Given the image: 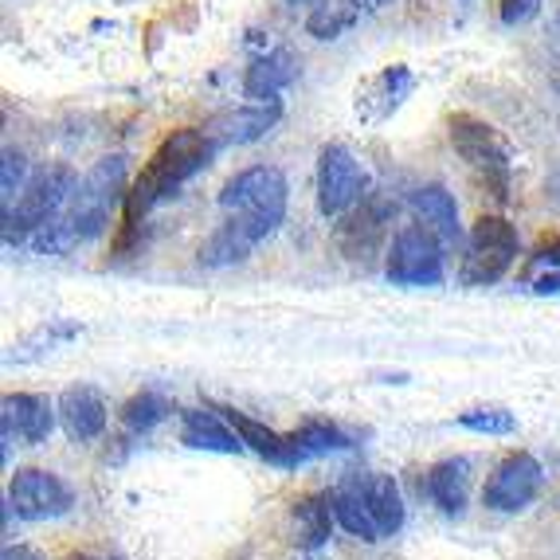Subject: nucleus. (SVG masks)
Instances as JSON below:
<instances>
[{
    "label": "nucleus",
    "instance_id": "10",
    "mask_svg": "<svg viewBox=\"0 0 560 560\" xmlns=\"http://www.w3.org/2000/svg\"><path fill=\"white\" fill-rule=\"evenodd\" d=\"M541 463L525 455V451H517V455H505L494 467V475H490V482L482 490V502L490 510H498V514H517V510H525L533 498L541 494Z\"/></svg>",
    "mask_w": 560,
    "mask_h": 560
},
{
    "label": "nucleus",
    "instance_id": "34",
    "mask_svg": "<svg viewBox=\"0 0 560 560\" xmlns=\"http://www.w3.org/2000/svg\"><path fill=\"white\" fill-rule=\"evenodd\" d=\"M290 4H306V0H290Z\"/></svg>",
    "mask_w": 560,
    "mask_h": 560
},
{
    "label": "nucleus",
    "instance_id": "2",
    "mask_svg": "<svg viewBox=\"0 0 560 560\" xmlns=\"http://www.w3.org/2000/svg\"><path fill=\"white\" fill-rule=\"evenodd\" d=\"M215 153H220V145H215L208 130H173L161 141L158 150H153V158L145 161V168L138 173L133 188L126 192L118 252L133 240V232H138V224L145 220V212L158 208L161 200L177 197V188L197 177L200 168L212 165Z\"/></svg>",
    "mask_w": 560,
    "mask_h": 560
},
{
    "label": "nucleus",
    "instance_id": "19",
    "mask_svg": "<svg viewBox=\"0 0 560 560\" xmlns=\"http://www.w3.org/2000/svg\"><path fill=\"white\" fill-rule=\"evenodd\" d=\"M4 428H12L24 443H47L51 428H56V404L47 396L36 393H12L4 396V416H0Z\"/></svg>",
    "mask_w": 560,
    "mask_h": 560
},
{
    "label": "nucleus",
    "instance_id": "13",
    "mask_svg": "<svg viewBox=\"0 0 560 560\" xmlns=\"http://www.w3.org/2000/svg\"><path fill=\"white\" fill-rule=\"evenodd\" d=\"M282 118L279 103H247L235 106V110L215 114L205 130L212 133V141L224 150V145H247V141H259L262 133H271Z\"/></svg>",
    "mask_w": 560,
    "mask_h": 560
},
{
    "label": "nucleus",
    "instance_id": "18",
    "mask_svg": "<svg viewBox=\"0 0 560 560\" xmlns=\"http://www.w3.org/2000/svg\"><path fill=\"white\" fill-rule=\"evenodd\" d=\"M220 416H224L228 423H232L235 431H240L243 447H252L259 458H267V463H275V467H302V455L299 447H294V440L290 435H279V431L262 428L259 420H252V416H243V411L235 408H215Z\"/></svg>",
    "mask_w": 560,
    "mask_h": 560
},
{
    "label": "nucleus",
    "instance_id": "21",
    "mask_svg": "<svg viewBox=\"0 0 560 560\" xmlns=\"http://www.w3.org/2000/svg\"><path fill=\"white\" fill-rule=\"evenodd\" d=\"M467 486H470L467 458H443V463H435V467L423 475V494L451 517L463 514V505H467Z\"/></svg>",
    "mask_w": 560,
    "mask_h": 560
},
{
    "label": "nucleus",
    "instance_id": "30",
    "mask_svg": "<svg viewBox=\"0 0 560 560\" xmlns=\"http://www.w3.org/2000/svg\"><path fill=\"white\" fill-rule=\"evenodd\" d=\"M28 161H24V153L16 150H4V173H0V208H12L16 205V197L24 192V185H28Z\"/></svg>",
    "mask_w": 560,
    "mask_h": 560
},
{
    "label": "nucleus",
    "instance_id": "22",
    "mask_svg": "<svg viewBox=\"0 0 560 560\" xmlns=\"http://www.w3.org/2000/svg\"><path fill=\"white\" fill-rule=\"evenodd\" d=\"M384 0H318L314 12L306 16V32L314 39H337L349 28H357L369 12L381 9Z\"/></svg>",
    "mask_w": 560,
    "mask_h": 560
},
{
    "label": "nucleus",
    "instance_id": "6",
    "mask_svg": "<svg viewBox=\"0 0 560 560\" xmlns=\"http://www.w3.org/2000/svg\"><path fill=\"white\" fill-rule=\"evenodd\" d=\"M517 259V228L505 215H478L470 228L467 259H463V282L467 287H490L502 279Z\"/></svg>",
    "mask_w": 560,
    "mask_h": 560
},
{
    "label": "nucleus",
    "instance_id": "9",
    "mask_svg": "<svg viewBox=\"0 0 560 560\" xmlns=\"http://www.w3.org/2000/svg\"><path fill=\"white\" fill-rule=\"evenodd\" d=\"M364 197V168L346 145H322L318 153V208L322 215H346Z\"/></svg>",
    "mask_w": 560,
    "mask_h": 560
},
{
    "label": "nucleus",
    "instance_id": "26",
    "mask_svg": "<svg viewBox=\"0 0 560 560\" xmlns=\"http://www.w3.org/2000/svg\"><path fill=\"white\" fill-rule=\"evenodd\" d=\"M334 494V517L341 522V529H349L353 537H361V541H384L381 525L373 522V514H369V505L361 502V498L349 490V486L337 482V490H329Z\"/></svg>",
    "mask_w": 560,
    "mask_h": 560
},
{
    "label": "nucleus",
    "instance_id": "1",
    "mask_svg": "<svg viewBox=\"0 0 560 560\" xmlns=\"http://www.w3.org/2000/svg\"><path fill=\"white\" fill-rule=\"evenodd\" d=\"M126 153H110V158L94 161V168L71 188L63 212L44 224L32 235V252L36 255H67L83 247V243L98 240L110 228L114 208L126 205Z\"/></svg>",
    "mask_w": 560,
    "mask_h": 560
},
{
    "label": "nucleus",
    "instance_id": "32",
    "mask_svg": "<svg viewBox=\"0 0 560 560\" xmlns=\"http://www.w3.org/2000/svg\"><path fill=\"white\" fill-rule=\"evenodd\" d=\"M533 259H537V262H552V267H560V235H545V240L537 243V252H533Z\"/></svg>",
    "mask_w": 560,
    "mask_h": 560
},
{
    "label": "nucleus",
    "instance_id": "7",
    "mask_svg": "<svg viewBox=\"0 0 560 560\" xmlns=\"http://www.w3.org/2000/svg\"><path fill=\"white\" fill-rule=\"evenodd\" d=\"M388 279L396 287H440L443 282V252L440 235L428 224H408L396 232L388 252Z\"/></svg>",
    "mask_w": 560,
    "mask_h": 560
},
{
    "label": "nucleus",
    "instance_id": "5",
    "mask_svg": "<svg viewBox=\"0 0 560 560\" xmlns=\"http://www.w3.org/2000/svg\"><path fill=\"white\" fill-rule=\"evenodd\" d=\"M287 200H290V185L287 173L275 165H255L235 173L232 180L220 192V208L224 212H240V215H255L267 228H279L287 220Z\"/></svg>",
    "mask_w": 560,
    "mask_h": 560
},
{
    "label": "nucleus",
    "instance_id": "12",
    "mask_svg": "<svg viewBox=\"0 0 560 560\" xmlns=\"http://www.w3.org/2000/svg\"><path fill=\"white\" fill-rule=\"evenodd\" d=\"M271 232L275 228H267L255 215L228 212L224 224L215 228L212 240L200 247V267H232V262H243Z\"/></svg>",
    "mask_w": 560,
    "mask_h": 560
},
{
    "label": "nucleus",
    "instance_id": "28",
    "mask_svg": "<svg viewBox=\"0 0 560 560\" xmlns=\"http://www.w3.org/2000/svg\"><path fill=\"white\" fill-rule=\"evenodd\" d=\"M168 416H173V400L161 393H138L121 408V423L130 431H138V435H145V431H153L158 423H165Z\"/></svg>",
    "mask_w": 560,
    "mask_h": 560
},
{
    "label": "nucleus",
    "instance_id": "4",
    "mask_svg": "<svg viewBox=\"0 0 560 560\" xmlns=\"http://www.w3.org/2000/svg\"><path fill=\"white\" fill-rule=\"evenodd\" d=\"M447 130H451V145H455L458 158L467 161V168L475 173L478 185L494 200L510 197L505 192L510 188V150H505L502 133L490 121L475 118V114H451Z\"/></svg>",
    "mask_w": 560,
    "mask_h": 560
},
{
    "label": "nucleus",
    "instance_id": "35",
    "mask_svg": "<svg viewBox=\"0 0 560 560\" xmlns=\"http://www.w3.org/2000/svg\"><path fill=\"white\" fill-rule=\"evenodd\" d=\"M83 560H91V557H83Z\"/></svg>",
    "mask_w": 560,
    "mask_h": 560
},
{
    "label": "nucleus",
    "instance_id": "11",
    "mask_svg": "<svg viewBox=\"0 0 560 560\" xmlns=\"http://www.w3.org/2000/svg\"><path fill=\"white\" fill-rule=\"evenodd\" d=\"M388 220H393V208L384 205L381 197H361L341 215V224H337V247H341V255L353 262H369L384 247Z\"/></svg>",
    "mask_w": 560,
    "mask_h": 560
},
{
    "label": "nucleus",
    "instance_id": "24",
    "mask_svg": "<svg viewBox=\"0 0 560 560\" xmlns=\"http://www.w3.org/2000/svg\"><path fill=\"white\" fill-rule=\"evenodd\" d=\"M290 517H294V541L302 545V549H322L329 537V522H334V494H306L294 502V510H290Z\"/></svg>",
    "mask_w": 560,
    "mask_h": 560
},
{
    "label": "nucleus",
    "instance_id": "23",
    "mask_svg": "<svg viewBox=\"0 0 560 560\" xmlns=\"http://www.w3.org/2000/svg\"><path fill=\"white\" fill-rule=\"evenodd\" d=\"M411 208H416V215H420L423 224H428L431 232L440 235V240L455 243L458 235H463V228H458L455 192H447L443 185H423V188H416V192H411Z\"/></svg>",
    "mask_w": 560,
    "mask_h": 560
},
{
    "label": "nucleus",
    "instance_id": "17",
    "mask_svg": "<svg viewBox=\"0 0 560 560\" xmlns=\"http://www.w3.org/2000/svg\"><path fill=\"white\" fill-rule=\"evenodd\" d=\"M180 440H185V447L215 451V455H240L243 451L240 431H235L215 408L180 411Z\"/></svg>",
    "mask_w": 560,
    "mask_h": 560
},
{
    "label": "nucleus",
    "instance_id": "14",
    "mask_svg": "<svg viewBox=\"0 0 560 560\" xmlns=\"http://www.w3.org/2000/svg\"><path fill=\"white\" fill-rule=\"evenodd\" d=\"M341 486H349L364 505H369V514L373 522L381 525L384 537H396L404 529V498L396 490V482L388 475H373V470H349L341 478Z\"/></svg>",
    "mask_w": 560,
    "mask_h": 560
},
{
    "label": "nucleus",
    "instance_id": "31",
    "mask_svg": "<svg viewBox=\"0 0 560 560\" xmlns=\"http://www.w3.org/2000/svg\"><path fill=\"white\" fill-rule=\"evenodd\" d=\"M537 12V0H502V20L505 24H517V20L533 16Z\"/></svg>",
    "mask_w": 560,
    "mask_h": 560
},
{
    "label": "nucleus",
    "instance_id": "27",
    "mask_svg": "<svg viewBox=\"0 0 560 560\" xmlns=\"http://www.w3.org/2000/svg\"><path fill=\"white\" fill-rule=\"evenodd\" d=\"M71 337H79V326L75 322H47V326H39L32 337H24L16 349L9 353V361H20V364H28V361H39L44 353H56L63 341H71Z\"/></svg>",
    "mask_w": 560,
    "mask_h": 560
},
{
    "label": "nucleus",
    "instance_id": "16",
    "mask_svg": "<svg viewBox=\"0 0 560 560\" xmlns=\"http://www.w3.org/2000/svg\"><path fill=\"white\" fill-rule=\"evenodd\" d=\"M59 420L75 443L98 440L106 431V400L94 384H71L59 396Z\"/></svg>",
    "mask_w": 560,
    "mask_h": 560
},
{
    "label": "nucleus",
    "instance_id": "3",
    "mask_svg": "<svg viewBox=\"0 0 560 560\" xmlns=\"http://www.w3.org/2000/svg\"><path fill=\"white\" fill-rule=\"evenodd\" d=\"M75 168L56 161V165H44L39 173H32V180L24 185V192L16 197V205L4 208V243L20 247V243H32V235L44 224H51L59 212H63L71 188H75Z\"/></svg>",
    "mask_w": 560,
    "mask_h": 560
},
{
    "label": "nucleus",
    "instance_id": "29",
    "mask_svg": "<svg viewBox=\"0 0 560 560\" xmlns=\"http://www.w3.org/2000/svg\"><path fill=\"white\" fill-rule=\"evenodd\" d=\"M458 428L478 431V435H514L517 420H514V411H505V408H475L458 416Z\"/></svg>",
    "mask_w": 560,
    "mask_h": 560
},
{
    "label": "nucleus",
    "instance_id": "20",
    "mask_svg": "<svg viewBox=\"0 0 560 560\" xmlns=\"http://www.w3.org/2000/svg\"><path fill=\"white\" fill-rule=\"evenodd\" d=\"M299 75V59L290 47H275L271 56L255 59L247 67V79H243V94L252 98V103H279V94L287 91Z\"/></svg>",
    "mask_w": 560,
    "mask_h": 560
},
{
    "label": "nucleus",
    "instance_id": "8",
    "mask_svg": "<svg viewBox=\"0 0 560 560\" xmlns=\"http://www.w3.org/2000/svg\"><path fill=\"white\" fill-rule=\"evenodd\" d=\"M9 505L16 510V517H24V522H51V517L71 514L75 494H71V486H67L59 475L28 467V470H16V475H12Z\"/></svg>",
    "mask_w": 560,
    "mask_h": 560
},
{
    "label": "nucleus",
    "instance_id": "15",
    "mask_svg": "<svg viewBox=\"0 0 560 560\" xmlns=\"http://www.w3.org/2000/svg\"><path fill=\"white\" fill-rule=\"evenodd\" d=\"M416 79H411L408 67H384L381 75L369 79V83L357 91V118L369 121V126H381L388 114L400 110V103L411 94Z\"/></svg>",
    "mask_w": 560,
    "mask_h": 560
},
{
    "label": "nucleus",
    "instance_id": "25",
    "mask_svg": "<svg viewBox=\"0 0 560 560\" xmlns=\"http://www.w3.org/2000/svg\"><path fill=\"white\" fill-rule=\"evenodd\" d=\"M290 440H294V447H299L302 463H310V458H322V455H334V451H349V447H353V440H349L346 431L337 428V423H326V420L302 423L299 431H290Z\"/></svg>",
    "mask_w": 560,
    "mask_h": 560
},
{
    "label": "nucleus",
    "instance_id": "33",
    "mask_svg": "<svg viewBox=\"0 0 560 560\" xmlns=\"http://www.w3.org/2000/svg\"><path fill=\"white\" fill-rule=\"evenodd\" d=\"M0 560H44V557L36 549H28V545H9Z\"/></svg>",
    "mask_w": 560,
    "mask_h": 560
}]
</instances>
